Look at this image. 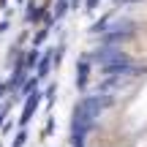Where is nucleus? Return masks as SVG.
<instances>
[{
	"label": "nucleus",
	"instance_id": "1",
	"mask_svg": "<svg viewBox=\"0 0 147 147\" xmlns=\"http://www.w3.org/2000/svg\"><path fill=\"white\" fill-rule=\"evenodd\" d=\"M120 52L134 65H147V27H134L120 41Z\"/></svg>",
	"mask_w": 147,
	"mask_h": 147
},
{
	"label": "nucleus",
	"instance_id": "2",
	"mask_svg": "<svg viewBox=\"0 0 147 147\" xmlns=\"http://www.w3.org/2000/svg\"><path fill=\"white\" fill-rule=\"evenodd\" d=\"M128 16L136 27H147V0H136V3L128 8Z\"/></svg>",
	"mask_w": 147,
	"mask_h": 147
},
{
	"label": "nucleus",
	"instance_id": "3",
	"mask_svg": "<svg viewBox=\"0 0 147 147\" xmlns=\"http://www.w3.org/2000/svg\"><path fill=\"white\" fill-rule=\"evenodd\" d=\"M131 147H147V131H144V134H139V136L134 139V144H131Z\"/></svg>",
	"mask_w": 147,
	"mask_h": 147
}]
</instances>
